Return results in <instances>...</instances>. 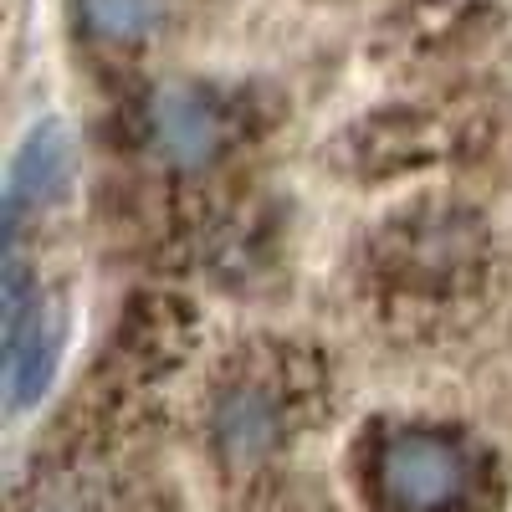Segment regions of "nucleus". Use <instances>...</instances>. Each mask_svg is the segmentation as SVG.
Instances as JSON below:
<instances>
[{"instance_id": "nucleus-1", "label": "nucleus", "mask_w": 512, "mask_h": 512, "mask_svg": "<svg viewBox=\"0 0 512 512\" xmlns=\"http://www.w3.org/2000/svg\"><path fill=\"white\" fill-rule=\"evenodd\" d=\"M477 487L472 456L436 431H395L374 456V497L384 512H451Z\"/></svg>"}, {"instance_id": "nucleus-2", "label": "nucleus", "mask_w": 512, "mask_h": 512, "mask_svg": "<svg viewBox=\"0 0 512 512\" xmlns=\"http://www.w3.org/2000/svg\"><path fill=\"white\" fill-rule=\"evenodd\" d=\"M154 11H159V0H88L93 26H98V31H123V36L139 31V26H149Z\"/></svg>"}]
</instances>
